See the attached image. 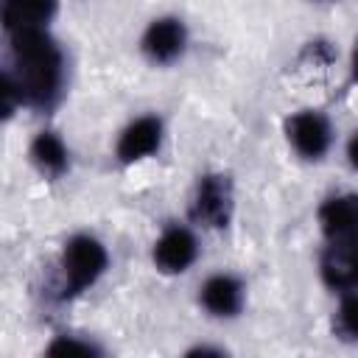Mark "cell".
I'll list each match as a JSON object with an SVG mask.
<instances>
[{"mask_svg": "<svg viewBox=\"0 0 358 358\" xmlns=\"http://www.w3.org/2000/svg\"><path fill=\"white\" fill-rule=\"evenodd\" d=\"M17 59V90L22 101L48 103L62 84V53L42 28H28L14 34Z\"/></svg>", "mask_w": 358, "mask_h": 358, "instance_id": "1", "label": "cell"}, {"mask_svg": "<svg viewBox=\"0 0 358 358\" xmlns=\"http://www.w3.org/2000/svg\"><path fill=\"white\" fill-rule=\"evenodd\" d=\"M62 268H64V294H78L103 274L106 249L90 235H78L64 246Z\"/></svg>", "mask_w": 358, "mask_h": 358, "instance_id": "2", "label": "cell"}, {"mask_svg": "<svg viewBox=\"0 0 358 358\" xmlns=\"http://www.w3.org/2000/svg\"><path fill=\"white\" fill-rule=\"evenodd\" d=\"M229 207H232L229 179L218 176V173H210L196 187V199H193L190 215L204 227H224L229 221Z\"/></svg>", "mask_w": 358, "mask_h": 358, "instance_id": "3", "label": "cell"}, {"mask_svg": "<svg viewBox=\"0 0 358 358\" xmlns=\"http://www.w3.org/2000/svg\"><path fill=\"white\" fill-rule=\"evenodd\" d=\"M322 277L330 288H352L358 282V235L333 241L322 257Z\"/></svg>", "mask_w": 358, "mask_h": 358, "instance_id": "4", "label": "cell"}, {"mask_svg": "<svg viewBox=\"0 0 358 358\" xmlns=\"http://www.w3.org/2000/svg\"><path fill=\"white\" fill-rule=\"evenodd\" d=\"M288 137L302 157L319 159L330 145V126L319 112H299L288 120Z\"/></svg>", "mask_w": 358, "mask_h": 358, "instance_id": "5", "label": "cell"}, {"mask_svg": "<svg viewBox=\"0 0 358 358\" xmlns=\"http://www.w3.org/2000/svg\"><path fill=\"white\" fill-rule=\"evenodd\" d=\"M196 257V238L185 229V227H171L154 246V263L173 274V271H185Z\"/></svg>", "mask_w": 358, "mask_h": 358, "instance_id": "6", "label": "cell"}, {"mask_svg": "<svg viewBox=\"0 0 358 358\" xmlns=\"http://www.w3.org/2000/svg\"><path fill=\"white\" fill-rule=\"evenodd\" d=\"M159 140H162V123L157 117H140L120 134L117 157H120V162L143 159L159 148Z\"/></svg>", "mask_w": 358, "mask_h": 358, "instance_id": "7", "label": "cell"}, {"mask_svg": "<svg viewBox=\"0 0 358 358\" xmlns=\"http://www.w3.org/2000/svg\"><path fill=\"white\" fill-rule=\"evenodd\" d=\"M182 48H185V28L179 20H171V17L151 22L143 36V50L154 62H171L182 53Z\"/></svg>", "mask_w": 358, "mask_h": 358, "instance_id": "8", "label": "cell"}, {"mask_svg": "<svg viewBox=\"0 0 358 358\" xmlns=\"http://www.w3.org/2000/svg\"><path fill=\"white\" fill-rule=\"evenodd\" d=\"M322 229L336 238L358 235V196H336L319 210Z\"/></svg>", "mask_w": 358, "mask_h": 358, "instance_id": "9", "label": "cell"}, {"mask_svg": "<svg viewBox=\"0 0 358 358\" xmlns=\"http://www.w3.org/2000/svg\"><path fill=\"white\" fill-rule=\"evenodd\" d=\"M201 302L210 313L215 316H232L241 310V302H243V291H241V282L235 277H227V274H215L204 282L201 288Z\"/></svg>", "mask_w": 358, "mask_h": 358, "instance_id": "10", "label": "cell"}, {"mask_svg": "<svg viewBox=\"0 0 358 358\" xmlns=\"http://www.w3.org/2000/svg\"><path fill=\"white\" fill-rule=\"evenodd\" d=\"M53 11H56V0H6L3 20L6 28L17 34L28 28H42V22H48Z\"/></svg>", "mask_w": 358, "mask_h": 358, "instance_id": "11", "label": "cell"}, {"mask_svg": "<svg viewBox=\"0 0 358 358\" xmlns=\"http://www.w3.org/2000/svg\"><path fill=\"white\" fill-rule=\"evenodd\" d=\"M31 157H34V162H36L45 173H62V171L67 168L64 143H62L56 134H48V131H42V134L34 140Z\"/></svg>", "mask_w": 358, "mask_h": 358, "instance_id": "12", "label": "cell"}, {"mask_svg": "<svg viewBox=\"0 0 358 358\" xmlns=\"http://www.w3.org/2000/svg\"><path fill=\"white\" fill-rule=\"evenodd\" d=\"M338 333L347 338L358 336V296H347L338 308V322H336Z\"/></svg>", "mask_w": 358, "mask_h": 358, "instance_id": "13", "label": "cell"}, {"mask_svg": "<svg viewBox=\"0 0 358 358\" xmlns=\"http://www.w3.org/2000/svg\"><path fill=\"white\" fill-rule=\"evenodd\" d=\"M50 352H81V355H90V352H95L90 344H78V341H56L53 347H50Z\"/></svg>", "mask_w": 358, "mask_h": 358, "instance_id": "14", "label": "cell"}, {"mask_svg": "<svg viewBox=\"0 0 358 358\" xmlns=\"http://www.w3.org/2000/svg\"><path fill=\"white\" fill-rule=\"evenodd\" d=\"M350 162L358 168V134L350 140Z\"/></svg>", "mask_w": 358, "mask_h": 358, "instance_id": "15", "label": "cell"}, {"mask_svg": "<svg viewBox=\"0 0 358 358\" xmlns=\"http://www.w3.org/2000/svg\"><path fill=\"white\" fill-rule=\"evenodd\" d=\"M352 73H355V78H358V48H355V56H352Z\"/></svg>", "mask_w": 358, "mask_h": 358, "instance_id": "16", "label": "cell"}]
</instances>
